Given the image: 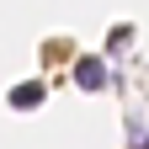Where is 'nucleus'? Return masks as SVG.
<instances>
[{"instance_id":"nucleus-1","label":"nucleus","mask_w":149,"mask_h":149,"mask_svg":"<svg viewBox=\"0 0 149 149\" xmlns=\"http://www.w3.org/2000/svg\"><path fill=\"white\" fill-rule=\"evenodd\" d=\"M74 80H80V91H101V85H107V69H101V59H80Z\"/></svg>"},{"instance_id":"nucleus-2","label":"nucleus","mask_w":149,"mask_h":149,"mask_svg":"<svg viewBox=\"0 0 149 149\" xmlns=\"http://www.w3.org/2000/svg\"><path fill=\"white\" fill-rule=\"evenodd\" d=\"M37 101H43V85H16V91H11V107H22V112L37 107Z\"/></svg>"}]
</instances>
